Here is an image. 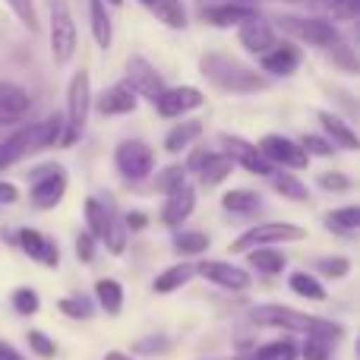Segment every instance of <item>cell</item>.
Returning a JSON list of instances; mask_svg holds the SVG:
<instances>
[{
	"label": "cell",
	"mask_w": 360,
	"mask_h": 360,
	"mask_svg": "<svg viewBox=\"0 0 360 360\" xmlns=\"http://www.w3.org/2000/svg\"><path fill=\"white\" fill-rule=\"evenodd\" d=\"M256 326H275V329H291V332H307L313 338H323V342H338L345 335V326L329 323V319L310 316V313H297L291 307H278V304H266L253 310Z\"/></svg>",
	"instance_id": "6da1fadb"
},
{
	"label": "cell",
	"mask_w": 360,
	"mask_h": 360,
	"mask_svg": "<svg viewBox=\"0 0 360 360\" xmlns=\"http://www.w3.org/2000/svg\"><path fill=\"white\" fill-rule=\"evenodd\" d=\"M199 67H202L205 79H212L218 89H224V92H262V89H266V79H262L256 70L234 60V57L205 54L202 60H199Z\"/></svg>",
	"instance_id": "7a4b0ae2"
},
{
	"label": "cell",
	"mask_w": 360,
	"mask_h": 360,
	"mask_svg": "<svg viewBox=\"0 0 360 360\" xmlns=\"http://www.w3.org/2000/svg\"><path fill=\"white\" fill-rule=\"evenodd\" d=\"M89 101H92V86H89V73L79 70L73 73L70 79V89H67V124H63V133H60V146H76L86 130V120H89Z\"/></svg>",
	"instance_id": "3957f363"
},
{
	"label": "cell",
	"mask_w": 360,
	"mask_h": 360,
	"mask_svg": "<svg viewBox=\"0 0 360 360\" xmlns=\"http://www.w3.org/2000/svg\"><path fill=\"white\" fill-rule=\"evenodd\" d=\"M51 57L54 63H70L76 54V22L67 0H51Z\"/></svg>",
	"instance_id": "277c9868"
},
{
	"label": "cell",
	"mask_w": 360,
	"mask_h": 360,
	"mask_svg": "<svg viewBox=\"0 0 360 360\" xmlns=\"http://www.w3.org/2000/svg\"><path fill=\"white\" fill-rule=\"evenodd\" d=\"M307 231L291 221H266L259 228H250L243 237L231 243V253H250L256 247H269V243H285V240H304Z\"/></svg>",
	"instance_id": "5b68a950"
},
{
	"label": "cell",
	"mask_w": 360,
	"mask_h": 360,
	"mask_svg": "<svg viewBox=\"0 0 360 360\" xmlns=\"http://www.w3.org/2000/svg\"><path fill=\"white\" fill-rule=\"evenodd\" d=\"M63 193H67V171L60 168V165H48V168H38L35 174H32V205H38V209H54L57 202L63 199Z\"/></svg>",
	"instance_id": "8992f818"
},
{
	"label": "cell",
	"mask_w": 360,
	"mask_h": 360,
	"mask_svg": "<svg viewBox=\"0 0 360 360\" xmlns=\"http://www.w3.org/2000/svg\"><path fill=\"white\" fill-rule=\"evenodd\" d=\"M278 22H281V29H285V32L297 35L300 41L316 44V48H329V44L342 41V35H338L335 22H329V19H319V16H310V19H300V16H281Z\"/></svg>",
	"instance_id": "52a82bcc"
},
{
	"label": "cell",
	"mask_w": 360,
	"mask_h": 360,
	"mask_svg": "<svg viewBox=\"0 0 360 360\" xmlns=\"http://www.w3.org/2000/svg\"><path fill=\"white\" fill-rule=\"evenodd\" d=\"M114 165H117V171L127 180H143V177L152 174L155 155H152V149L146 143H139V139H127V143H120L117 152H114Z\"/></svg>",
	"instance_id": "ba28073f"
},
{
	"label": "cell",
	"mask_w": 360,
	"mask_h": 360,
	"mask_svg": "<svg viewBox=\"0 0 360 360\" xmlns=\"http://www.w3.org/2000/svg\"><path fill=\"white\" fill-rule=\"evenodd\" d=\"M256 149H259V155L266 158L269 165H285V168H291V171H300L310 165V155L300 149V143H291L288 136H275V133L272 136H262Z\"/></svg>",
	"instance_id": "9c48e42d"
},
{
	"label": "cell",
	"mask_w": 360,
	"mask_h": 360,
	"mask_svg": "<svg viewBox=\"0 0 360 360\" xmlns=\"http://www.w3.org/2000/svg\"><path fill=\"white\" fill-rule=\"evenodd\" d=\"M127 82H130V89L136 95H146V98H152V101L165 92L162 73H158V70L139 54H133L130 60H127Z\"/></svg>",
	"instance_id": "30bf717a"
},
{
	"label": "cell",
	"mask_w": 360,
	"mask_h": 360,
	"mask_svg": "<svg viewBox=\"0 0 360 360\" xmlns=\"http://www.w3.org/2000/svg\"><path fill=\"white\" fill-rule=\"evenodd\" d=\"M202 101L205 98L196 86H174V89H165L155 98V111L162 114V117H180V114H186V111H196Z\"/></svg>",
	"instance_id": "8fae6325"
},
{
	"label": "cell",
	"mask_w": 360,
	"mask_h": 360,
	"mask_svg": "<svg viewBox=\"0 0 360 360\" xmlns=\"http://www.w3.org/2000/svg\"><path fill=\"white\" fill-rule=\"evenodd\" d=\"M237 29H240V32H237V35H240V48L247 51V54L259 57V54H266V51L275 44V29L259 16V13H253L250 19H243Z\"/></svg>",
	"instance_id": "7c38bea8"
},
{
	"label": "cell",
	"mask_w": 360,
	"mask_h": 360,
	"mask_svg": "<svg viewBox=\"0 0 360 360\" xmlns=\"http://www.w3.org/2000/svg\"><path fill=\"white\" fill-rule=\"evenodd\" d=\"M196 272L202 275V278L215 281L218 288H228V291H243V288H250V272L240 266H234V262L209 259V262H199Z\"/></svg>",
	"instance_id": "4fadbf2b"
},
{
	"label": "cell",
	"mask_w": 360,
	"mask_h": 360,
	"mask_svg": "<svg viewBox=\"0 0 360 360\" xmlns=\"http://www.w3.org/2000/svg\"><path fill=\"white\" fill-rule=\"evenodd\" d=\"M139 98L136 92L130 89V82H114L111 89H105V92L98 95V101H95V108H98V114H105V117H117V114H130L136 111Z\"/></svg>",
	"instance_id": "5bb4252c"
},
{
	"label": "cell",
	"mask_w": 360,
	"mask_h": 360,
	"mask_svg": "<svg viewBox=\"0 0 360 360\" xmlns=\"http://www.w3.org/2000/svg\"><path fill=\"white\" fill-rule=\"evenodd\" d=\"M262 70L272 76H291L300 67V48L291 41H275L266 54H259Z\"/></svg>",
	"instance_id": "9a60e30c"
},
{
	"label": "cell",
	"mask_w": 360,
	"mask_h": 360,
	"mask_svg": "<svg viewBox=\"0 0 360 360\" xmlns=\"http://www.w3.org/2000/svg\"><path fill=\"white\" fill-rule=\"evenodd\" d=\"M221 143H224V149H228V155L234 158V165H243L250 174H259V177L272 174V165H269L266 158L259 155V149H256V146L243 143L240 136H224Z\"/></svg>",
	"instance_id": "2e32d148"
},
{
	"label": "cell",
	"mask_w": 360,
	"mask_h": 360,
	"mask_svg": "<svg viewBox=\"0 0 360 360\" xmlns=\"http://www.w3.org/2000/svg\"><path fill=\"white\" fill-rule=\"evenodd\" d=\"M193 205H196V190H193L190 184H180L177 190L168 193V202H165V209H162V221L177 228V224H184L186 218L193 215Z\"/></svg>",
	"instance_id": "e0dca14e"
},
{
	"label": "cell",
	"mask_w": 360,
	"mask_h": 360,
	"mask_svg": "<svg viewBox=\"0 0 360 360\" xmlns=\"http://www.w3.org/2000/svg\"><path fill=\"white\" fill-rule=\"evenodd\" d=\"M19 247L32 256V259L44 262V266H57L60 262V250L51 237H44L41 231H32V228H22L19 231Z\"/></svg>",
	"instance_id": "ac0fdd59"
},
{
	"label": "cell",
	"mask_w": 360,
	"mask_h": 360,
	"mask_svg": "<svg viewBox=\"0 0 360 360\" xmlns=\"http://www.w3.org/2000/svg\"><path fill=\"white\" fill-rule=\"evenodd\" d=\"M32 98L16 82H0V120H19L29 111Z\"/></svg>",
	"instance_id": "d6986e66"
},
{
	"label": "cell",
	"mask_w": 360,
	"mask_h": 360,
	"mask_svg": "<svg viewBox=\"0 0 360 360\" xmlns=\"http://www.w3.org/2000/svg\"><path fill=\"white\" fill-rule=\"evenodd\" d=\"M253 13L256 10L250 4L231 0V4H221V6H212V10H205V22H212L215 29H231V25H240L243 19H250Z\"/></svg>",
	"instance_id": "ffe728a7"
},
{
	"label": "cell",
	"mask_w": 360,
	"mask_h": 360,
	"mask_svg": "<svg viewBox=\"0 0 360 360\" xmlns=\"http://www.w3.org/2000/svg\"><path fill=\"white\" fill-rule=\"evenodd\" d=\"M29 133V152H38V149H48V146L60 143V133H63V120L60 117H48L35 127H25Z\"/></svg>",
	"instance_id": "44dd1931"
},
{
	"label": "cell",
	"mask_w": 360,
	"mask_h": 360,
	"mask_svg": "<svg viewBox=\"0 0 360 360\" xmlns=\"http://www.w3.org/2000/svg\"><path fill=\"white\" fill-rule=\"evenodd\" d=\"M319 124H323V130L329 133L332 139H335V146H342V149H360V139H357V133L351 130L348 124H345L338 114H332V111H319Z\"/></svg>",
	"instance_id": "7402d4cb"
},
{
	"label": "cell",
	"mask_w": 360,
	"mask_h": 360,
	"mask_svg": "<svg viewBox=\"0 0 360 360\" xmlns=\"http://www.w3.org/2000/svg\"><path fill=\"white\" fill-rule=\"evenodd\" d=\"M89 19H92V38L98 48H111L114 41V29H111V16L105 10V0H89Z\"/></svg>",
	"instance_id": "603a6c76"
},
{
	"label": "cell",
	"mask_w": 360,
	"mask_h": 360,
	"mask_svg": "<svg viewBox=\"0 0 360 360\" xmlns=\"http://www.w3.org/2000/svg\"><path fill=\"white\" fill-rule=\"evenodd\" d=\"M193 275H196V266H190V262H177V266L165 269V272L155 278V285H152V288H155L158 294H171V291H177V288H184Z\"/></svg>",
	"instance_id": "cb8c5ba5"
},
{
	"label": "cell",
	"mask_w": 360,
	"mask_h": 360,
	"mask_svg": "<svg viewBox=\"0 0 360 360\" xmlns=\"http://www.w3.org/2000/svg\"><path fill=\"white\" fill-rule=\"evenodd\" d=\"M95 297H98L101 310H105L108 316H117L120 307H124V288H120V281H114V278H98Z\"/></svg>",
	"instance_id": "d4e9b609"
},
{
	"label": "cell",
	"mask_w": 360,
	"mask_h": 360,
	"mask_svg": "<svg viewBox=\"0 0 360 360\" xmlns=\"http://www.w3.org/2000/svg\"><path fill=\"white\" fill-rule=\"evenodd\" d=\"M231 171H234V158L231 155H212L209 152V158L202 162V168H199L196 174H199V180H202L205 186H215V184H221Z\"/></svg>",
	"instance_id": "484cf974"
},
{
	"label": "cell",
	"mask_w": 360,
	"mask_h": 360,
	"mask_svg": "<svg viewBox=\"0 0 360 360\" xmlns=\"http://www.w3.org/2000/svg\"><path fill=\"white\" fill-rule=\"evenodd\" d=\"M221 205L228 212H234V215H253V212L262 205V196L253 190H231L221 196Z\"/></svg>",
	"instance_id": "4316f807"
},
{
	"label": "cell",
	"mask_w": 360,
	"mask_h": 360,
	"mask_svg": "<svg viewBox=\"0 0 360 360\" xmlns=\"http://www.w3.org/2000/svg\"><path fill=\"white\" fill-rule=\"evenodd\" d=\"M300 348L294 338H281V342H272V345H262L256 348L250 357H240V360H297Z\"/></svg>",
	"instance_id": "83f0119b"
},
{
	"label": "cell",
	"mask_w": 360,
	"mask_h": 360,
	"mask_svg": "<svg viewBox=\"0 0 360 360\" xmlns=\"http://www.w3.org/2000/svg\"><path fill=\"white\" fill-rule=\"evenodd\" d=\"M149 10L155 13V19L165 22L168 29H186V10L180 0H155Z\"/></svg>",
	"instance_id": "f1b7e54d"
},
{
	"label": "cell",
	"mask_w": 360,
	"mask_h": 360,
	"mask_svg": "<svg viewBox=\"0 0 360 360\" xmlns=\"http://www.w3.org/2000/svg\"><path fill=\"white\" fill-rule=\"evenodd\" d=\"M202 133V124L199 120H186V124H177L174 130L168 133V139H165V149L171 152V155H177V152H184L186 146L193 143V139Z\"/></svg>",
	"instance_id": "f546056e"
},
{
	"label": "cell",
	"mask_w": 360,
	"mask_h": 360,
	"mask_svg": "<svg viewBox=\"0 0 360 360\" xmlns=\"http://www.w3.org/2000/svg\"><path fill=\"white\" fill-rule=\"evenodd\" d=\"M22 155H29V133L19 130V133H13V136H6L4 143H0V171L10 168V165L19 162Z\"/></svg>",
	"instance_id": "4dcf8cb0"
},
{
	"label": "cell",
	"mask_w": 360,
	"mask_h": 360,
	"mask_svg": "<svg viewBox=\"0 0 360 360\" xmlns=\"http://www.w3.org/2000/svg\"><path fill=\"white\" fill-rule=\"evenodd\" d=\"M250 262H253V269H259L262 275H275V272H281V269L288 266V259L278 253V250H272V247H256V250H250Z\"/></svg>",
	"instance_id": "1f68e13d"
},
{
	"label": "cell",
	"mask_w": 360,
	"mask_h": 360,
	"mask_svg": "<svg viewBox=\"0 0 360 360\" xmlns=\"http://www.w3.org/2000/svg\"><path fill=\"white\" fill-rule=\"evenodd\" d=\"M288 288H291L297 297H307V300H326V288L313 278L310 272H294L288 278Z\"/></svg>",
	"instance_id": "d6a6232c"
},
{
	"label": "cell",
	"mask_w": 360,
	"mask_h": 360,
	"mask_svg": "<svg viewBox=\"0 0 360 360\" xmlns=\"http://www.w3.org/2000/svg\"><path fill=\"white\" fill-rule=\"evenodd\" d=\"M86 221H89V234L105 237L108 228H111V212L92 196V199H86Z\"/></svg>",
	"instance_id": "836d02e7"
},
{
	"label": "cell",
	"mask_w": 360,
	"mask_h": 360,
	"mask_svg": "<svg viewBox=\"0 0 360 360\" xmlns=\"http://www.w3.org/2000/svg\"><path fill=\"white\" fill-rule=\"evenodd\" d=\"M326 224H329L332 231H338V234H354V231L360 228V209H357V205L335 209L329 218H326Z\"/></svg>",
	"instance_id": "e575fe53"
},
{
	"label": "cell",
	"mask_w": 360,
	"mask_h": 360,
	"mask_svg": "<svg viewBox=\"0 0 360 360\" xmlns=\"http://www.w3.org/2000/svg\"><path fill=\"white\" fill-rule=\"evenodd\" d=\"M174 250L184 256H196V253H202V250H209V237H205L202 231H184V234L174 237Z\"/></svg>",
	"instance_id": "d590c367"
},
{
	"label": "cell",
	"mask_w": 360,
	"mask_h": 360,
	"mask_svg": "<svg viewBox=\"0 0 360 360\" xmlns=\"http://www.w3.org/2000/svg\"><path fill=\"white\" fill-rule=\"evenodd\" d=\"M180 184H186V168L184 165H168V168L158 171V177H155L158 193H165V196H168L171 190H177Z\"/></svg>",
	"instance_id": "8d00e7d4"
},
{
	"label": "cell",
	"mask_w": 360,
	"mask_h": 360,
	"mask_svg": "<svg viewBox=\"0 0 360 360\" xmlns=\"http://www.w3.org/2000/svg\"><path fill=\"white\" fill-rule=\"evenodd\" d=\"M275 190H278L281 196H288V199H297V202H304L307 199V186L300 184L297 177H291V174H275Z\"/></svg>",
	"instance_id": "74e56055"
},
{
	"label": "cell",
	"mask_w": 360,
	"mask_h": 360,
	"mask_svg": "<svg viewBox=\"0 0 360 360\" xmlns=\"http://www.w3.org/2000/svg\"><path fill=\"white\" fill-rule=\"evenodd\" d=\"M13 307H16V313H22V316H32V313H38V307H41V297H38L32 288H19V291L13 294Z\"/></svg>",
	"instance_id": "f35d334b"
},
{
	"label": "cell",
	"mask_w": 360,
	"mask_h": 360,
	"mask_svg": "<svg viewBox=\"0 0 360 360\" xmlns=\"http://www.w3.org/2000/svg\"><path fill=\"white\" fill-rule=\"evenodd\" d=\"M25 338H29V348L35 351L38 357H44V360H48V357H54V354H57V345L51 342V338L44 335V332L32 329V332H29V335H25Z\"/></svg>",
	"instance_id": "ab89813d"
},
{
	"label": "cell",
	"mask_w": 360,
	"mask_h": 360,
	"mask_svg": "<svg viewBox=\"0 0 360 360\" xmlns=\"http://www.w3.org/2000/svg\"><path fill=\"white\" fill-rule=\"evenodd\" d=\"M60 313H67V316H73V319H89L92 316V304H89L86 297H67V300H60Z\"/></svg>",
	"instance_id": "60d3db41"
},
{
	"label": "cell",
	"mask_w": 360,
	"mask_h": 360,
	"mask_svg": "<svg viewBox=\"0 0 360 360\" xmlns=\"http://www.w3.org/2000/svg\"><path fill=\"white\" fill-rule=\"evenodd\" d=\"M300 354H304V360H329V342L307 335V342H304V348H300Z\"/></svg>",
	"instance_id": "b9f144b4"
},
{
	"label": "cell",
	"mask_w": 360,
	"mask_h": 360,
	"mask_svg": "<svg viewBox=\"0 0 360 360\" xmlns=\"http://www.w3.org/2000/svg\"><path fill=\"white\" fill-rule=\"evenodd\" d=\"M316 269L323 275H332V278H345V275L351 272V262L345 259V256H335V259H319Z\"/></svg>",
	"instance_id": "7bdbcfd3"
},
{
	"label": "cell",
	"mask_w": 360,
	"mask_h": 360,
	"mask_svg": "<svg viewBox=\"0 0 360 360\" xmlns=\"http://www.w3.org/2000/svg\"><path fill=\"white\" fill-rule=\"evenodd\" d=\"M323 190H329V193H345V190H351V180L345 177V174H335V171H326V174H319L316 180Z\"/></svg>",
	"instance_id": "ee69618b"
},
{
	"label": "cell",
	"mask_w": 360,
	"mask_h": 360,
	"mask_svg": "<svg viewBox=\"0 0 360 360\" xmlns=\"http://www.w3.org/2000/svg\"><path fill=\"white\" fill-rule=\"evenodd\" d=\"M329 51H332V60H338L345 70H351L354 73L357 70V63H354V54H351V48L348 44H342V41H335V44H329Z\"/></svg>",
	"instance_id": "f6af8a7d"
},
{
	"label": "cell",
	"mask_w": 360,
	"mask_h": 360,
	"mask_svg": "<svg viewBox=\"0 0 360 360\" xmlns=\"http://www.w3.org/2000/svg\"><path fill=\"white\" fill-rule=\"evenodd\" d=\"M300 149H304L307 155H332V143H326V139H319V136H304L300 139Z\"/></svg>",
	"instance_id": "bcb514c9"
},
{
	"label": "cell",
	"mask_w": 360,
	"mask_h": 360,
	"mask_svg": "<svg viewBox=\"0 0 360 360\" xmlns=\"http://www.w3.org/2000/svg\"><path fill=\"white\" fill-rule=\"evenodd\" d=\"M76 256H79V262H92V256H95V237L92 234L76 237Z\"/></svg>",
	"instance_id": "7dc6e473"
},
{
	"label": "cell",
	"mask_w": 360,
	"mask_h": 360,
	"mask_svg": "<svg viewBox=\"0 0 360 360\" xmlns=\"http://www.w3.org/2000/svg\"><path fill=\"white\" fill-rule=\"evenodd\" d=\"M205 158H209V149H196V152L190 155V162H186V171H199Z\"/></svg>",
	"instance_id": "c3c4849f"
},
{
	"label": "cell",
	"mask_w": 360,
	"mask_h": 360,
	"mask_svg": "<svg viewBox=\"0 0 360 360\" xmlns=\"http://www.w3.org/2000/svg\"><path fill=\"white\" fill-rule=\"evenodd\" d=\"M16 199H19L16 186H13V184H0V202L10 205V202H16Z\"/></svg>",
	"instance_id": "681fc988"
},
{
	"label": "cell",
	"mask_w": 360,
	"mask_h": 360,
	"mask_svg": "<svg viewBox=\"0 0 360 360\" xmlns=\"http://www.w3.org/2000/svg\"><path fill=\"white\" fill-rule=\"evenodd\" d=\"M146 221H149V218H146L143 212H130V215H127V228H133V231L146 228Z\"/></svg>",
	"instance_id": "f907efd6"
},
{
	"label": "cell",
	"mask_w": 360,
	"mask_h": 360,
	"mask_svg": "<svg viewBox=\"0 0 360 360\" xmlns=\"http://www.w3.org/2000/svg\"><path fill=\"white\" fill-rule=\"evenodd\" d=\"M0 360H25L22 354H19L13 345H6V342H0Z\"/></svg>",
	"instance_id": "816d5d0a"
},
{
	"label": "cell",
	"mask_w": 360,
	"mask_h": 360,
	"mask_svg": "<svg viewBox=\"0 0 360 360\" xmlns=\"http://www.w3.org/2000/svg\"><path fill=\"white\" fill-rule=\"evenodd\" d=\"M168 348V342H139L136 351H146V354H155V351H165Z\"/></svg>",
	"instance_id": "f5cc1de1"
},
{
	"label": "cell",
	"mask_w": 360,
	"mask_h": 360,
	"mask_svg": "<svg viewBox=\"0 0 360 360\" xmlns=\"http://www.w3.org/2000/svg\"><path fill=\"white\" fill-rule=\"evenodd\" d=\"M105 360H133V357H127V354H120V351H108Z\"/></svg>",
	"instance_id": "db71d44e"
},
{
	"label": "cell",
	"mask_w": 360,
	"mask_h": 360,
	"mask_svg": "<svg viewBox=\"0 0 360 360\" xmlns=\"http://www.w3.org/2000/svg\"><path fill=\"white\" fill-rule=\"evenodd\" d=\"M108 4H111V6H124V0H108Z\"/></svg>",
	"instance_id": "11a10c76"
},
{
	"label": "cell",
	"mask_w": 360,
	"mask_h": 360,
	"mask_svg": "<svg viewBox=\"0 0 360 360\" xmlns=\"http://www.w3.org/2000/svg\"><path fill=\"white\" fill-rule=\"evenodd\" d=\"M139 4H143V6H152V4H155V0H139Z\"/></svg>",
	"instance_id": "9f6ffc18"
}]
</instances>
